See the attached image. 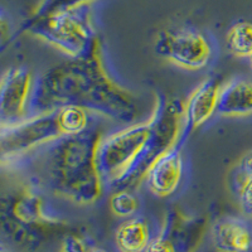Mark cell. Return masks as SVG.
I'll use <instances>...</instances> for the list:
<instances>
[{
  "mask_svg": "<svg viewBox=\"0 0 252 252\" xmlns=\"http://www.w3.org/2000/svg\"><path fill=\"white\" fill-rule=\"evenodd\" d=\"M67 105L126 124L140 115L138 98L107 73L100 42L82 57L53 66L34 82L29 115L53 112Z\"/></svg>",
  "mask_w": 252,
  "mask_h": 252,
  "instance_id": "1",
  "label": "cell"
},
{
  "mask_svg": "<svg viewBox=\"0 0 252 252\" xmlns=\"http://www.w3.org/2000/svg\"><path fill=\"white\" fill-rule=\"evenodd\" d=\"M102 132L90 127L51 144L43 161L49 189L77 204H92L102 195L103 179L98 169V146Z\"/></svg>",
  "mask_w": 252,
  "mask_h": 252,
  "instance_id": "2",
  "label": "cell"
},
{
  "mask_svg": "<svg viewBox=\"0 0 252 252\" xmlns=\"http://www.w3.org/2000/svg\"><path fill=\"white\" fill-rule=\"evenodd\" d=\"M63 224L47 213L43 198L31 184H18L1 199V228L18 249L35 251L55 237Z\"/></svg>",
  "mask_w": 252,
  "mask_h": 252,
  "instance_id": "3",
  "label": "cell"
},
{
  "mask_svg": "<svg viewBox=\"0 0 252 252\" xmlns=\"http://www.w3.org/2000/svg\"><path fill=\"white\" fill-rule=\"evenodd\" d=\"M183 109L184 103L178 98L158 97L150 116L152 132L149 139L129 169L110 188L131 190L145 181L153 164L179 143L183 130Z\"/></svg>",
  "mask_w": 252,
  "mask_h": 252,
  "instance_id": "4",
  "label": "cell"
},
{
  "mask_svg": "<svg viewBox=\"0 0 252 252\" xmlns=\"http://www.w3.org/2000/svg\"><path fill=\"white\" fill-rule=\"evenodd\" d=\"M22 31L44 40L71 58L82 57L100 42L89 5L43 15L33 14L24 22Z\"/></svg>",
  "mask_w": 252,
  "mask_h": 252,
  "instance_id": "5",
  "label": "cell"
},
{
  "mask_svg": "<svg viewBox=\"0 0 252 252\" xmlns=\"http://www.w3.org/2000/svg\"><path fill=\"white\" fill-rule=\"evenodd\" d=\"M63 136L64 134L58 123L57 111L31 115L14 125L1 126V161L14 160L40 146L55 143Z\"/></svg>",
  "mask_w": 252,
  "mask_h": 252,
  "instance_id": "6",
  "label": "cell"
},
{
  "mask_svg": "<svg viewBox=\"0 0 252 252\" xmlns=\"http://www.w3.org/2000/svg\"><path fill=\"white\" fill-rule=\"evenodd\" d=\"M152 132L150 119L145 123L130 125L102 138L98 146V169L107 186L118 181L138 158Z\"/></svg>",
  "mask_w": 252,
  "mask_h": 252,
  "instance_id": "7",
  "label": "cell"
},
{
  "mask_svg": "<svg viewBox=\"0 0 252 252\" xmlns=\"http://www.w3.org/2000/svg\"><path fill=\"white\" fill-rule=\"evenodd\" d=\"M154 48L159 56L189 71L203 69L212 57L209 40L202 32L193 28L160 32Z\"/></svg>",
  "mask_w": 252,
  "mask_h": 252,
  "instance_id": "8",
  "label": "cell"
},
{
  "mask_svg": "<svg viewBox=\"0 0 252 252\" xmlns=\"http://www.w3.org/2000/svg\"><path fill=\"white\" fill-rule=\"evenodd\" d=\"M33 87V77L26 67H12L4 73L0 87L1 126L14 125L28 118Z\"/></svg>",
  "mask_w": 252,
  "mask_h": 252,
  "instance_id": "9",
  "label": "cell"
},
{
  "mask_svg": "<svg viewBox=\"0 0 252 252\" xmlns=\"http://www.w3.org/2000/svg\"><path fill=\"white\" fill-rule=\"evenodd\" d=\"M220 87L222 85L218 78L208 77L189 94L184 103L183 130L178 145L183 148L189 136L211 120L217 112Z\"/></svg>",
  "mask_w": 252,
  "mask_h": 252,
  "instance_id": "10",
  "label": "cell"
},
{
  "mask_svg": "<svg viewBox=\"0 0 252 252\" xmlns=\"http://www.w3.org/2000/svg\"><path fill=\"white\" fill-rule=\"evenodd\" d=\"M183 175L182 146L175 145L172 150L161 155L152 165L145 182L149 190L159 198H166L178 190Z\"/></svg>",
  "mask_w": 252,
  "mask_h": 252,
  "instance_id": "11",
  "label": "cell"
},
{
  "mask_svg": "<svg viewBox=\"0 0 252 252\" xmlns=\"http://www.w3.org/2000/svg\"><path fill=\"white\" fill-rule=\"evenodd\" d=\"M204 228V220L187 217L173 209L166 215L160 231L174 241L178 252H194L203 238Z\"/></svg>",
  "mask_w": 252,
  "mask_h": 252,
  "instance_id": "12",
  "label": "cell"
},
{
  "mask_svg": "<svg viewBox=\"0 0 252 252\" xmlns=\"http://www.w3.org/2000/svg\"><path fill=\"white\" fill-rule=\"evenodd\" d=\"M212 241L218 252H252V226L237 217L220 218L213 224Z\"/></svg>",
  "mask_w": 252,
  "mask_h": 252,
  "instance_id": "13",
  "label": "cell"
},
{
  "mask_svg": "<svg viewBox=\"0 0 252 252\" xmlns=\"http://www.w3.org/2000/svg\"><path fill=\"white\" fill-rule=\"evenodd\" d=\"M217 114L223 118L252 116V80L237 77L222 85Z\"/></svg>",
  "mask_w": 252,
  "mask_h": 252,
  "instance_id": "14",
  "label": "cell"
},
{
  "mask_svg": "<svg viewBox=\"0 0 252 252\" xmlns=\"http://www.w3.org/2000/svg\"><path fill=\"white\" fill-rule=\"evenodd\" d=\"M153 238L149 222L143 217L126 218L115 232L120 252H145Z\"/></svg>",
  "mask_w": 252,
  "mask_h": 252,
  "instance_id": "15",
  "label": "cell"
},
{
  "mask_svg": "<svg viewBox=\"0 0 252 252\" xmlns=\"http://www.w3.org/2000/svg\"><path fill=\"white\" fill-rule=\"evenodd\" d=\"M228 51L240 58H251L252 56V23L241 20L229 28L226 37Z\"/></svg>",
  "mask_w": 252,
  "mask_h": 252,
  "instance_id": "16",
  "label": "cell"
},
{
  "mask_svg": "<svg viewBox=\"0 0 252 252\" xmlns=\"http://www.w3.org/2000/svg\"><path fill=\"white\" fill-rule=\"evenodd\" d=\"M56 111L64 136L82 134L90 129V112L86 109L76 105H67Z\"/></svg>",
  "mask_w": 252,
  "mask_h": 252,
  "instance_id": "17",
  "label": "cell"
},
{
  "mask_svg": "<svg viewBox=\"0 0 252 252\" xmlns=\"http://www.w3.org/2000/svg\"><path fill=\"white\" fill-rule=\"evenodd\" d=\"M140 208V202L138 197L129 190L121 189L116 190L110 199V209L116 217L131 218Z\"/></svg>",
  "mask_w": 252,
  "mask_h": 252,
  "instance_id": "18",
  "label": "cell"
},
{
  "mask_svg": "<svg viewBox=\"0 0 252 252\" xmlns=\"http://www.w3.org/2000/svg\"><path fill=\"white\" fill-rule=\"evenodd\" d=\"M252 178V152L247 153L246 155L241 158L235 169L232 170V178H231V186H232L235 193H237L247 182Z\"/></svg>",
  "mask_w": 252,
  "mask_h": 252,
  "instance_id": "19",
  "label": "cell"
},
{
  "mask_svg": "<svg viewBox=\"0 0 252 252\" xmlns=\"http://www.w3.org/2000/svg\"><path fill=\"white\" fill-rule=\"evenodd\" d=\"M94 0H42V3L34 12V15H43L48 13L68 10V9L87 6Z\"/></svg>",
  "mask_w": 252,
  "mask_h": 252,
  "instance_id": "20",
  "label": "cell"
},
{
  "mask_svg": "<svg viewBox=\"0 0 252 252\" xmlns=\"http://www.w3.org/2000/svg\"><path fill=\"white\" fill-rule=\"evenodd\" d=\"M145 252H178V249L174 241L160 231L159 235L153 238Z\"/></svg>",
  "mask_w": 252,
  "mask_h": 252,
  "instance_id": "21",
  "label": "cell"
},
{
  "mask_svg": "<svg viewBox=\"0 0 252 252\" xmlns=\"http://www.w3.org/2000/svg\"><path fill=\"white\" fill-rule=\"evenodd\" d=\"M90 250L85 238L75 233L67 235L61 242V252H89Z\"/></svg>",
  "mask_w": 252,
  "mask_h": 252,
  "instance_id": "22",
  "label": "cell"
},
{
  "mask_svg": "<svg viewBox=\"0 0 252 252\" xmlns=\"http://www.w3.org/2000/svg\"><path fill=\"white\" fill-rule=\"evenodd\" d=\"M236 194L240 199L241 208H242L245 215L252 217V178Z\"/></svg>",
  "mask_w": 252,
  "mask_h": 252,
  "instance_id": "23",
  "label": "cell"
},
{
  "mask_svg": "<svg viewBox=\"0 0 252 252\" xmlns=\"http://www.w3.org/2000/svg\"><path fill=\"white\" fill-rule=\"evenodd\" d=\"M89 252H109V251H106L105 249H97V247H94V249L90 250Z\"/></svg>",
  "mask_w": 252,
  "mask_h": 252,
  "instance_id": "24",
  "label": "cell"
},
{
  "mask_svg": "<svg viewBox=\"0 0 252 252\" xmlns=\"http://www.w3.org/2000/svg\"><path fill=\"white\" fill-rule=\"evenodd\" d=\"M250 62H251V66H252V56H251V58H250Z\"/></svg>",
  "mask_w": 252,
  "mask_h": 252,
  "instance_id": "25",
  "label": "cell"
}]
</instances>
